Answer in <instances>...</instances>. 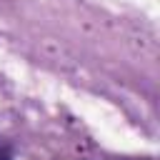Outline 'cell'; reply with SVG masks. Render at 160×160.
I'll list each match as a JSON object with an SVG mask.
<instances>
[{
  "label": "cell",
  "mask_w": 160,
  "mask_h": 160,
  "mask_svg": "<svg viewBox=\"0 0 160 160\" xmlns=\"http://www.w3.org/2000/svg\"><path fill=\"white\" fill-rule=\"evenodd\" d=\"M0 160H15V150L5 138H0Z\"/></svg>",
  "instance_id": "obj_1"
}]
</instances>
